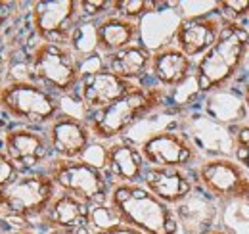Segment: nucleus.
<instances>
[{
  "label": "nucleus",
  "instance_id": "1",
  "mask_svg": "<svg viewBox=\"0 0 249 234\" xmlns=\"http://www.w3.org/2000/svg\"><path fill=\"white\" fill-rule=\"evenodd\" d=\"M249 54V29L242 21L224 20L215 44L196 59L194 81L199 94H217L244 69Z\"/></svg>",
  "mask_w": 249,
  "mask_h": 234
},
{
  "label": "nucleus",
  "instance_id": "2",
  "mask_svg": "<svg viewBox=\"0 0 249 234\" xmlns=\"http://www.w3.org/2000/svg\"><path fill=\"white\" fill-rule=\"evenodd\" d=\"M107 207L115 221L142 234H182L175 207L157 200L142 184H111Z\"/></svg>",
  "mask_w": 249,
  "mask_h": 234
},
{
  "label": "nucleus",
  "instance_id": "3",
  "mask_svg": "<svg viewBox=\"0 0 249 234\" xmlns=\"http://www.w3.org/2000/svg\"><path fill=\"white\" fill-rule=\"evenodd\" d=\"M169 98V90L159 85L144 87L138 85L134 90L124 94L117 102L109 104L107 108L89 114L87 123L92 131L94 140L111 142L123 138L138 121L146 119L157 112Z\"/></svg>",
  "mask_w": 249,
  "mask_h": 234
},
{
  "label": "nucleus",
  "instance_id": "4",
  "mask_svg": "<svg viewBox=\"0 0 249 234\" xmlns=\"http://www.w3.org/2000/svg\"><path fill=\"white\" fill-rule=\"evenodd\" d=\"M29 71L36 85L60 98L79 90L85 67L69 46L38 42L29 58Z\"/></svg>",
  "mask_w": 249,
  "mask_h": 234
},
{
  "label": "nucleus",
  "instance_id": "5",
  "mask_svg": "<svg viewBox=\"0 0 249 234\" xmlns=\"http://www.w3.org/2000/svg\"><path fill=\"white\" fill-rule=\"evenodd\" d=\"M42 171L54 180L60 192H67L92 209L107 205L111 182L104 169L89 159H62L52 157Z\"/></svg>",
  "mask_w": 249,
  "mask_h": 234
},
{
  "label": "nucleus",
  "instance_id": "6",
  "mask_svg": "<svg viewBox=\"0 0 249 234\" xmlns=\"http://www.w3.org/2000/svg\"><path fill=\"white\" fill-rule=\"evenodd\" d=\"M0 110L23 127H48L63 114L60 98L35 81H12L0 87Z\"/></svg>",
  "mask_w": 249,
  "mask_h": 234
},
{
  "label": "nucleus",
  "instance_id": "7",
  "mask_svg": "<svg viewBox=\"0 0 249 234\" xmlns=\"http://www.w3.org/2000/svg\"><path fill=\"white\" fill-rule=\"evenodd\" d=\"M192 173L197 186L218 205L232 202L249 205V173L234 157L213 156L201 159Z\"/></svg>",
  "mask_w": 249,
  "mask_h": 234
},
{
  "label": "nucleus",
  "instance_id": "8",
  "mask_svg": "<svg viewBox=\"0 0 249 234\" xmlns=\"http://www.w3.org/2000/svg\"><path fill=\"white\" fill-rule=\"evenodd\" d=\"M58 192V186L46 171L21 173L8 188H4L8 215L18 221H40Z\"/></svg>",
  "mask_w": 249,
  "mask_h": 234
},
{
  "label": "nucleus",
  "instance_id": "9",
  "mask_svg": "<svg viewBox=\"0 0 249 234\" xmlns=\"http://www.w3.org/2000/svg\"><path fill=\"white\" fill-rule=\"evenodd\" d=\"M140 152L148 167L194 171L201 161L197 144L178 129H163L150 135L140 142Z\"/></svg>",
  "mask_w": 249,
  "mask_h": 234
},
{
  "label": "nucleus",
  "instance_id": "10",
  "mask_svg": "<svg viewBox=\"0 0 249 234\" xmlns=\"http://www.w3.org/2000/svg\"><path fill=\"white\" fill-rule=\"evenodd\" d=\"M81 21L79 0H38L31 4V27L40 42L69 46Z\"/></svg>",
  "mask_w": 249,
  "mask_h": 234
},
{
  "label": "nucleus",
  "instance_id": "11",
  "mask_svg": "<svg viewBox=\"0 0 249 234\" xmlns=\"http://www.w3.org/2000/svg\"><path fill=\"white\" fill-rule=\"evenodd\" d=\"M2 150L16 163L21 173L40 171V165H46L52 157L46 133L33 127H14L8 129L2 136Z\"/></svg>",
  "mask_w": 249,
  "mask_h": 234
},
{
  "label": "nucleus",
  "instance_id": "12",
  "mask_svg": "<svg viewBox=\"0 0 249 234\" xmlns=\"http://www.w3.org/2000/svg\"><path fill=\"white\" fill-rule=\"evenodd\" d=\"M224 25L222 16L218 14L217 4L213 12L188 16L178 21L173 33V44L180 48L188 58L199 59L218 39Z\"/></svg>",
  "mask_w": 249,
  "mask_h": 234
},
{
  "label": "nucleus",
  "instance_id": "13",
  "mask_svg": "<svg viewBox=\"0 0 249 234\" xmlns=\"http://www.w3.org/2000/svg\"><path fill=\"white\" fill-rule=\"evenodd\" d=\"M138 87V83H130L124 81L121 77H117L115 73H111L109 69H106L102 65L100 59V67H94L83 73L81 85H79V98L81 104L85 106V110L89 114L100 112L104 108H107L109 104L117 102L119 98H123L124 94H128L130 90Z\"/></svg>",
  "mask_w": 249,
  "mask_h": 234
},
{
  "label": "nucleus",
  "instance_id": "14",
  "mask_svg": "<svg viewBox=\"0 0 249 234\" xmlns=\"http://www.w3.org/2000/svg\"><path fill=\"white\" fill-rule=\"evenodd\" d=\"M44 133L50 144L52 157H62V159H83L94 140L87 119L69 114L56 117L44 129Z\"/></svg>",
  "mask_w": 249,
  "mask_h": 234
},
{
  "label": "nucleus",
  "instance_id": "15",
  "mask_svg": "<svg viewBox=\"0 0 249 234\" xmlns=\"http://www.w3.org/2000/svg\"><path fill=\"white\" fill-rule=\"evenodd\" d=\"M100 167L111 184H140L148 165L140 152V144L117 138L104 146Z\"/></svg>",
  "mask_w": 249,
  "mask_h": 234
},
{
  "label": "nucleus",
  "instance_id": "16",
  "mask_svg": "<svg viewBox=\"0 0 249 234\" xmlns=\"http://www.w3.org/2000/svg\"><path fill=\"white\" fill-rule=\"evenodd\" d=\"M163 204L177 207L197 190V182L192 171L182 169H165V167H146L142 182Z\"/></svg>",
  "mask_w": 249,
  "mask_h": 234
},
{
  "label": "nucleus",
  "instance_id": "17",
  "mask_svg": "<svg viewBox=\"0 0 249 234\" xmlns=\"http://www.w3.org/2000/svg\"><path fill=\"white\" fill-rule=\"evenodd\" d=\"M94 209L67 192H58L46 213L40 217V225L48 231H77L92 229Z\"/></svg>",
  "mask_w": 249,
  "mask_h": 234
},
{
  "label": "nucleus",
  "instance_id": "18",
  "mask_svg": "<svg viewBox=\"0 0 249 234\" xmlns=\"http://www.w3.org/2000/svg\"><path fill=\"white\" fill-rule=\"evenodd\" d=\"M196 59L188 58L186 54L175 44H165L154 50L150 73L163 88L182 87L188 79L194 77Z\"/></svg>",
  "mask_w": 249,
  "mask_h": 234
},
{
  "label": "nucleus",
  "instance_id": "19",
  "mask_svg": "<svg viewBox=\"0 0 249 234\" xmlns=\"http://www.w3.org/2000/svg\"><path fill=\"white\" fill-rule=\"evenodd\" d=\"M182 233L203 234L218 225V204L199 186L186 202L175 207Z\"/></svg>",
  "mask_w": 249,
  "mask_h": 234
},
{
  "label": "nucleus",
  "instance_id": "20",
  "mask_svg": "<svg viewBox=\"0 0 249 234\" xmlns=\"http://www.w3.org/2000/svg\"><path fill=\"white\" fill-rule=\"evenodd\" d=\"M140 37V23L109 14L96 21V50L98 56L119 52L130 44H136Z\"/></svg>",
  "mask_w": 249,
  "mask_h": 234
},
{
  "label": "nucleus",
  "instance_id": "21",
  "mask_svg": "<svg viewBox=\"0 0 249 234\" xmlns=\"http://www.w3.org/2000/svg\"><path fill=\"white\" fill-rule=\"evenodd\" d=\"M152 54H154V50L136 42L119 52L102 56L100 59H102V65L106 69H109L111 73H115L117 77L130 81V83H138L140 79H144L150 73Z\"/></svg>",
  "mask_w": 249,
  "mask_h": 234
},
{
  "label": "nucleus",
  "instance_id": "22",
  "mask_svg": "<svg viewBox=\"0 0 249 234\" xmlns=\"http://www.w3.org/2000/svg\"><path fill=\"white\" fill-rule=\"evenodd\" d=\"M159 6L161 2L154 0H111V14L140 23L142 18L156 14Z\"/></svg>",
  "mask_w": 249,
  "mask_h": 234
},
{
  "label": "nucleus",
  "instance_id": "23",
  "mask_svg": "<svg viewBox=\"0 0 249 234\" xmlns=\"http://www.w3.org/2000/svg\"><path fill=\"white\" fill-rule=\"evenodd\" d=\"M226 131L232 144V157L249 173V123H234Z\"/></svg>",
  "mask_w": 249,
  "mask_h": 234
},
{
  "label": "nucleus",
  "instance_id": "24",
  "mask_svg": "<svg viewBox=\"0 0 249 234\" xmlns=\"http://www.w3.org/2000/svg\"><path fill=\"white\" fill-rule=\"evenodd\" d=\"M218 14L228 21H246L249 18V0H222L217 2Z\"/></svg>",
  "mask_w": 249,
  "mask_h": 234
},
{
  "label": "nucleus",
  "instance_id": "25",
  "mask_svg": "<svg viewBox=\"0 0 249 234\" xmlns=\"http://www.w3.org/2000/svg\"><path fill=\"white\" fill-rule=\"evenodd\" d=\"M81 20L98 21L111 14V0H79Z\"/></svg>",
  "mask_w": 249,
  "mask_h": 234
},
{
  "label": "nucleus",
  "instance_id": "26",
  "mask_svg": "<svg viewBox=\"0 0 249 234\" xmlns=\"http://www.w3.org/2000/svg\"><path fill=\"white\" fill-rule=\"evenodd\" d=\"M21 175V171L16 167V163L8 157V154L0 148V190L8 188L18 176Z\"/></svg>",
  "mask_w": 249,
  "mask_h": 234
},
{
  "label": "nucleus",
  "instance_id": "27",
  "mask_svg": "<svg viewBox=\"0 0 249 234\" xmlns=\"http://www.w3.org/2000/svg\"><path fill=\"white\" fill-rule=\"evenodd\" d=\"M92 234H142L140 231L124 225V223H111V225H106V227H100V229H94Z\"/></svg>",
  "mask_w": 249,
  "mask_h": 234
},
{
  "label": "nucleus",
  "instance_id": "28",
  "mask_svg": "<svg viewBox=\"0 0 249 234\" xmlns=\"http://www.w3.org/2000/svg\"><path fill=\"white\" fill-rule=\"evenodd\" d=\"M12 8H14V4H12V2H2V0H0V29L8 23V20H10L12 12H14Z\"/></svg>",
  "mask_w": 249,
  "mask_h": 234
},
{
  "label": "nucleus",
  "instance_id": "29",
  "mask_svg": "<svg viewBox=\"0 0 249 234\" xmlns=\"http://www.w3.org/2000/svg\"><path fill=\"white\" fill-rule=\"evenodd\" d=\"M10 219L8 215V207H6V200H4V190H0V221Z\"/></svg>",
  "mask_w": 249,
  "mask_h": 234
},
{
  "label": "nucleus",
  "instance_id": "30",
  "mask_svg": "<svg viewBox=\"0 0 249 234\" xmlns=\"http://www.w3.org/2000/svg\"><path fill=\"white\" fill-rule=\"evenodd\" d=\"M46 234H92V229H77V231H48Z\"/></svg>",
  "mask_w": 249,
  "mask_h": 234
},
{
  "label": "nucleus",
  "instance_id": "31",
  "mask_svg": "<svg viewBox=\"0 0 249 234\" xmlns=\"http://www.w3.org/2000/svg\"><path fill=\"white\" fill-rule=\"evenodd\" d=\"M203 234H236L234 231H230L228 227H224V225H217V227H213L211 231H207V233Z\"/></svg>",
  "mask_w": 249,
  "mask_h": 234
},
{
  "label": "nucleus",
  "instance_id": "32",
  "mask_svg": "<svg viewBox=\"0 0 249 234\" xmlns=\"http://www.w3.org/2000/svg\"><path fill=\"white\" fill-rule=\"evenodd\" d=\"M242 100H244V108H246V114L249 117V81L242 88Z\"/></svg>",
  "mask_w": 249,
  "mask_h": 234
},
{
  "label": "nucleus",
  "instance_id": "33",
  "mask_svg": "<svg viewBox=\"0 0 249 234\" xmlns=\"http://www.w3.org/2000/svg\"><path fill=\"white\" fill-rule=\"evenodd\" d=\"M10 234H36L35 229H18V231H12Z\"/></svg>",
  "mask_w": 249,
  "mask_h": 234
},
{
  "label": "nucleus",
  "instance_id": "34",
  "mask_svg": "<svg viewBox=\"0 0 249 234\" xmlns=\"http://www.w3.org/2000/svg\"><path fill=\"white\" fill-rule=\"evenodd\" d=\"M12 231L8 229V225H6V221H0V234H10Z\"/></svg>",
  "mask_w": 249,
  "mask_h": 234
}]
</instances>
